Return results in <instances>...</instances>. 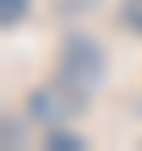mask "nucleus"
<instances>
[{
    "mask_svg": "<svg viewBox=\"0 0 142 151\" xmlns=\"http://www.w3.org/2000/svg\"><path fill=\"white\" fill-rule=\"evenodd\" d=\"M26 13H30V0H0V22H4V30H13L17 22H26Z\"/></svg>",
    "mask_w": 142,
    "mask_h": 151,
    "instance_id": "4",
    "label": "nucleus"
},
{
    "mask_svg": "<svg viewBox=\"0 0 142 151\" xmlns=\"http://www.w3.org/2000/svg\"><path fill=\"white\" fill-rule=\"evenodd\" d=\"M86 99L91 95H82V91H73L69 82L52 78V82H43V86H35V91L26 95V112H30V121L52 129V125H65L69 116H78L86 108Z\"/></svg>",
    "mask_w": 142,
    "mask_h": 151,
    "instance_id": "2",
    "label": "nucleus"
},
{
    "mask_svg": "<svg viewBox=\"0 0 142 151\" xmlns=\"http://www.w3.org/2000/svg\"><path fill=\"white\" fill-rule=\"evenodd\" d=\"M116 22L129 30V35L142 39V0H121L116 4Z\"/></svg>",
    "mask_w": 142,
    "mask_h": 151,
    "instance_id": "3",
    "label": "nucleus"
},
{
    "mask_svg": "<svg viewBox=\"0 0 142 151\" xmlns=\"http://www.w3.org/2000/svg\"><path fill=\"white\" fill-rule=\"evenodd\" d=\"M56 78L69 82L73 91L82 95H95L103 86L108 78V52L103 43L95 35H82V30H73V35L60 39V52H56Z\"/></svg>",
    "mask_w": 142,
    "mask_h": 151,
    "instance_id": "1",
    "label": "nucleus"
},
{
    "mask_svg": "<svg viewBox=\"0 0 142 151\" xmlns=\"http://www.w3.org/2000/svg\"><path fill=\"white\" fill-rule=\"evenodd\" d=\"M13 138H22V129L13 125V116H4V147H13Z\"/></svg>",
    "mask_w": 142,
    "mask_h": 151,
    "instance_id": "6",
    "label": "nucleus"
},
{
    "mask_svg": "<svg viewBox=\"0 0 142 151\" xmlns=\"http://www.w3.org/2000/svg\"><path fill=\"white\" fill-rule=\"evenodd\" d=\"M47 147H56V151H78V147H86V138H78V134H69V129H60V125H52L47 129Z\"/></svg>",
    "mask_w": 142,
    "mask_h": 151,
    "instance_id": "5",
    "label": "nucleus"
}]
</instances>
